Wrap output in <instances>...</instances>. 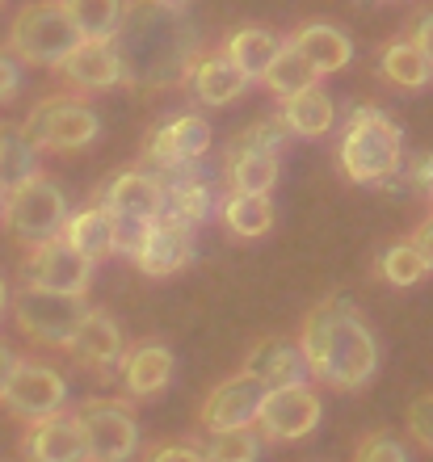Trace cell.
Listing matches in <instances>:
<instances>
[{"label":"cell","mask_w":433,"mask_h":462,"mask_svg":"<svg viewBox=\"0 0 433 462\" xmlns=\"http://www.w3.org/2000/svg\"><path fill=\"white\" fill-rule=\"evenodd\" d=\"M177 172H181L177 181H165V189H169V215L181 223H190V227H198V223L211 215L215 198H211V189H206L202 181L185 177V169H177Z\"/></svg>","instance_id":"32"},{"label":"cell","mask_w":433,"mask_h":462,"mask_svg":"<svg viewBox=\"0 0 433 462\" xmlns=\"http://www.w3.org/2000/svg\"><path fill=\"white\" fill-rule=\"evenodd\" d=\"M101 207L118 227V253H131V244L144 236L147 223L169 215V189L147 169H127L101 189Z\"/></svg>","instance_id":"7"},{"label":"cell","mask_w":433,"mask_h":462,"mask_svg":"<svg viewBox=\"0 0 433 462\" xmlns=\"http://www.w3.org/2000/svg\"><path fill=\"white\" fill-rule=\"evenodd\" d=\"M429 198H433V189H429Z\"/></svg>","instance_id":"47"},{"label":"cell","mask_w":433,"mask_h":462,"mask_svg":"<svg viewBox=\"0 0 433 462\" xmlns=\"http://www.w3.org/2000/svg\"><path fill=\"white\" fill-rule=\"evenodd\" d=\"M9 307L17 332H25V341L42 349H68L80 319L89 316V303L80 294H55L38 286H22L17 294H9Z\"/></svg>","instance_id":"6"},{"label":"cell","mask_w":433,"mask_h":462,"mask_svg":"<svg viewBox=\"0 0 433 462\" xmlns=\"http://www.w3.org/2000/svg\"><path fill=\"white\" fill-rule=\"evenodd\" d=\"M22 286H38V291H55V294H80L85 299L93 286V261L68 248L63 236L47 244H34L22 261Z\"/></svg>","instance_id":"11"},{"label":"cell","mask_w":433,"mask_h":462,"mask_svg":"<svg viewBox=\"0 0 433 462\" xmlns=\"http://www.w3.org/2000/svg\"><path fill=\"white\" fill-rule=\"evenodd\" d=\"M379 72H383L387 85L412 88V93H417V88H425L433 80L429 60L412 47L409 34H400V38H391V42H383V51H379Z\"/></svg>","instance_id":"28"},{"label":"cell","mask_w":433,"mask_h":462,"mask_svg":"<svg viewBox=\"0 0 433 462\" xmlns=\"http://www.w3.org/2000/svg\"><path fill=\"white\" fill-rule=\"evenodd\" d=\"M80 38H114L122 17V0H60Z\"/></svg>","instance_id":"31"},{"label":"cell","mask_w":433,"mask_h":462,"mask_svg":"<svg viewBox=\"0 0 433 462\" xmlns=\"http://www.w3.org/2000/svg\"><path fill=\"white\" fill-rule=\"evenodd\" d=\"M412 181H417V185H429V189H433V160L429 156H421L417 164H412Z\"/></svg>","instance_id":"43"},{"label":"cell","mask_w":433,"mask_h":462,"mask_svg":"<svg viewBox=\"0 0 433 462\" xmlns=\"http://www.w3.org/2000/svg\"><path fill=\"white\" fill-rule=\"evenodd\" d=\"M109 42L122 63V85L144 93L190 85L193 55L202 51L185 9L169 0H122L118 30Z\"/></svg>","instance_id":"1"},{"label":"cell","mask_w":433,"mask_h":462,"mask_svg":"<svg viewBox=\"0 0 433 462\" xmlns=\"http://www.w3.org/2000/svg\"><path fill=\"white\" fill-rule=\"evenodd\" d=\"M287 38H278L269 25H240V30H231L223 51H228V60L240 68L249 80H261V72L269 68V60L278 55Z\"/></svg>","instance_id":"26"},{"label":"cell","mask_w":433,"mask_h":462,"mask_svg":"<svg viewBox=\"0 0 433 462\" xmlns=\"http://www.w3.org/2000/svg\"><path fill=\"white\" fill-rule=\"evenodd\" d=\"M0 5H5V0H0Z\"/></svg>","instance_id":"48"},{"label":"cell","mask_w":433,"mask_h":462,"mask_svg":"<svg viewBox=\"0 0 433 462\" xmlns=\"http://www.w3.org/2000/svg\"><path fill=\"white\" fill-rule=\"evenodd\" d=\"M353 462H409V450H404L391 433H371V438L358 441Z\"/></svg>","instance_id":"36"},{"label":"cell","mask_w":433,"mask_h":462,"mask_svg":"<svg viewBox=\"0 0 433 462\" xmlns=\"http://www.w3.org/2000/svg\"><path fill=\"white\" fill-rule=\"evenodd\" d=\"M80 42L72 17L63 13L60 0H30L17 9L9 22V51L17 63H38V68H55L68 51Z\"/></svg>","instance_id":"4"},{"label":"cell","mask_w":433,"mask_h":462,"mask_svg":"<svg viewBox=\"0 0 433 462\" xmlns=\"http://www.w3.org/2000/svg\"><path fill=\"white\" fill-rule=\"evenodd\" d=\"M127 256L147 278H173L193 261V227L173 219V215H160L156 223H147Z\"/></svg>","instance_id":"13"},{"label":"cell","mask_w":433,"mask_h":462,"mask_svg":"<svg viewBox=\"0 0 433 462\" xmlns=\"http://www.w3.org/2000/svg\"><path fill=\"white\" fill-rule=\"evenodd\" d=\"M76 362L85 365H109L122 357V328L118 319L101 311V307H89V316L80 319V328H76L72 345H68Z\"/></svg>","instance_id":"23"},{"label":"cell","mask_w":433,"mask_h":462,"mask_svg":"<svg viewBox=\"0 0 433 462\" xmlns=\"http://www.w3.org/2000/svg\"><path fill=\"white\" fill-rule=\"evenodd\" d=\"M76 425L85 433L89 462H131L139 450V420L118 400H85L76 408Z\"/></svg>","instance_id":"9"},{"label":"cell","mask_w":433,"mask_h":462,"mask_svg":"<svg viewBox=\"0 0 433 462\" xmlns=\"http://www.w3.org/2000/svg\"><path fill=\"white\" fill-rule=\"evenodd\" d=\"M223 177H228L231 194H269L278 185V156L274 152L228 147L223 152Z\"/></svg>","instance_id":"25"},{"label":"cell","mask_w":433,"mask_h":462,"mask_svg":"<svg viewBox=\"0 0 433 462\" xmlns=\"http://www.w3.org/2000/svg\"><path fill=\"white\" fill-rule=\"evenodd\" d=\"M30 177H38V147L30 143L22 122L0 118V194L17 189Z\"/></svg>","instance_id":"27"},{"label":"cell","mask_w":433,"mask_h":462,"mask_svg":"<svg viewBox=\"0 0 433 462\" xmlns=\"http://www.w3.org/2000/svg\"><path fill=\"white\" fill-rule=\"evenodd\" d=\"M173 349L160 341H139L131 349H122L118 357V374L122 387L131 391L135 400H152L173 383Z\"/></svg>","instance_id":"20"},{"label":"cell","mask_w":433,"mask_h":462,"mask_svg":"<svg viewBox=\"0 0 433 462\" xmlns=\"http://www.w3.org/2000/svg\"><path fill=\"white\" fill-rule=\"evenodd\" d=\"M261 85L269 88L278 101H290V97H299V93H307V88L320 85V76H315V68L303 60L290 42H282L278 55L269 60V68L261 72Z\"/></svg>","instance_id":"29"},{"label":"cell","mask_w":433,"mask_h":462,"mask_svg":"<svg viewBox=\"0 0 433 462\" xmlns=\"http://www.w3.org/2000/svg\"><path fill=\"white\" fill-rule=\"evenodd\" d=\"M261 438L253 429H228V433H211V446L202 450L206 462H257Z\"/></svg>","instance_id":"34"},{"label":"cell","mask_w":433,"mask_h":462,"mask_svg":"<svg viewBox=\"0 0 433 462\" xmlns=\"http://www.w3.org/2000/svg\"><path fill=\"white\" fill-rule=\"evenodd\" d=\"M219 215H223L231 236H240V240H261L265 231L274 227V202H269V194H231V198H223Z\"/></svg>","instance_id":"30"},{"label":"cell","mask_w":433,"mask_h":462,"mask_svg":"<svg viewBox=\"0 0 433 462\" xmlns=\"http://www.w3.org/2000/svg\"><path fill=\"white\" fill-rule=\"evenodd\" d=\"M51 72L72 93H101V88L122 85V63L114 55V42H106V38H80Z\"/></svg>","instance_id":"16"},{"label":"cell","mask_w":433,"mask_h":462,"mask_svg":"<svg viewBox=\"0 0 433 462\" xmlns=\"http://www.w3.org/2000/svg\"><path fill=\"white\" fill-rule=\"evenodd\" d=\"M60 236L68 248H76V253L85 256V261H93V265L118 253V227H114V219H109V210L101 207V202L68 215Z\"/></svg>","instance_id":"22"},{"label":"cell","mask_w":433,"mask_h":462,"mask_svg":"<svg viewBox=\"0 0 433 462\" xmlns=\"http://www.w3.org/2000/svg\"><path fill=\"white\" fill-rule=\"evenodd\" d=\"M325 416V400L312 383H295V387H274L265 391L261 412H257V429L269 441H299L315 433Z\"/></svg>","instance_id":"12"},{"label":"cell","mask_w":433,"mask_h":462,"mask_svg":"<svg viewBox=\"0 0 433 462\" xmlns=\"http://www.w3.org/2000/svg\"><path fill=\"white\" fill-rule=\"evenodd\" d=\"M265 400V383H257L253 374H231L219 387H211V395L198 408V425L206 433H228V429H253L257 412Z\"/></svg>","instance_id":"15"},{"label":"cell","mask_w":433,"mask_h":462,"mask_svg":"<svg viewBox=\"0 0 433 462\" xmlns=\"http://www.w3.org/2000/svg\"><path fill=\"white\" fill-rule=\"evenodd\" d=\"M17 88H22V68H17V60L9 51L0 47V106L17 97Z\"/></svg>","instance_id":"39"},{"label":"cell","mask_w":433,"mask_h":462,"mask_svg":"<svg viewBox=\"0 0 433 462\" xmlns=\"http://www.w3.org/2000/svg\"><path fill=\"white\" fill-rule=\"evenodd\" d=\"M211 122L202 114H177L165 126L147 134L144 143V164H152L156 172H177L190 169L193 160H202L211 152Z\"/></svg>","instance_id":"14"},{"label":"cell","mask_w":433,"mask_h":462,"mask_svg":"<svg viewBox=\"0 0 433 462\" xmlns=\"http://www.w3.org/2000/svg\"><path fill=\"white\" fill-rule=\"evenodd\" d=\"M0 403L9 408L17 420H42L51 412H63V403H68V383L55 365L38 362V357H17L13 365L9 383L0 391Z\"/></svg>","instance_id":"10"},{"label":"cell","mask_w":433,"mask_h":462,"mask_svg":"<svg viewBox=\"0 0 433 462\" xmlns=\"http://www.w3.org/2000/svg\"><path fill=\"white\" fill-rule=\"evenodd\" d=\"M409 244H412V248H417V253H421V261H425V265L433 269V215H429V219H421V223H417V227H412Z\"/></svg>","instance_id":"41"},{"label":"cell","mask_w":433,"mask_h":462,"mask_svg":"<svg viewBox=\"0 0 433 462\" xmlns=\"http://www.w3.org/2000/svg\"><path fill=\"white\" fill-rule=\"evenodd\" d=\"M169 5H185V0H169Z\"/></svg>","instance_id":"45"},{"label":"cell","mask_w":433,"mask_h":462,"mask_svg":"<svg viewBox=\"0 0 433 462\" xmlns=\"http://www.w3.org/2000/svg\"><path fill=\"white\" fill-rule=\"evenodd\" d=\"M253 85L249 76L228 60V51L223 47H206L193 55V68H190V88L193 97L202 101V106H231V101L244 97V88Z\"/></svg>","instance_id":"18"},{"label":"cell","mask_w":433,"mask_h":462,"mask_svg":"<svg viewBox=\"0 0 433 462\" xmlns=\"http://www.w3.org/2000/svg\"><path fill=\"white\" fill-rule=\"evenodd\" d=\"M409 42L421 51L425 60H429V68H433V9L417 13V17L409 22Z\"/></svg>","instance_id":"38"},{"label":"cell","mask_w":433,"mask_h":462,"mask_svg":"<svg viewBox=\"0 0 433 462\" xmlns=\"http://www.w3.org/2000/svg\"><path fill=\"white\" fill-rule=\"evenodd\" d=\"M22 131L30 134V143L38 152H80V147H89L101 134V122L76 97L55 93V97H42L30 106Z\"/></svg>","instance_id":"8"},{"label":"cell","mask_w":433,"mask_h":462,"mask_svg":"<svg viewBox=\"0 0 433 462\" xmlns=\"http://www.w3.org/2000/svg\"><path fill=\"white\" fill-rule=\"evenodd\" d=\"M409 433L425 450H433V395H421V400L409 403Z\"/></svg>","instance_id":"37"},{"label":"cell","mask_w":433,"mask_h":462,"mask_svg":"<svg viewBox=\"0 0 433 462\" xmlns=\"http://www.w3.org/2000/svg\"><path fill=\"white\" fill-rule=\"evenodd\" d=\"M333 118H337L333 97H328L320 85L299 93V97L282 101V110H278V122L287 126V134H299V139H320V134H328L333 131Z\"/></svg>","instance_id":"24"},{"label":"cell","mask_w":433,"mask_h":462,"mask_svg":"<svg viewBox=\"0 0 433 462\" xmlns=\"http://www.w3.org/2000/svg\"><path fill=\"white\" fill-rule=\"evenodd\" d=\"M63 223H68V198L42 172L22 181L17 189H9L5 202H0V227L9 231L17 244H25V248L55 240L63 231Z\"/></svg>","instance_id":"5"},{"label":"cell","mask_w":433,"mask_h":462,"mask_svg":"<svg viewBox=\"0 0 433 462\" xmlns=\"http://www.w3.org/2000/svg\"><path fill=\"white\" fill-rule=\"evenodd\" d=\"M0 202H5V194H0Z\"/></svg>","instance_id":"46"},{"label":"cell","mask_w":433,"mask_h":462,"mask_svg":"<svg viewBox=\"0 0 433 462\" xmlns=\"http://www.w3.org/2000/svg\"><path fill=\"white\" fill-rule=\"evenodd\" d=\"M299 353L307 362V374L315 383H328L333 391L366 387L379 370V341L362 324L349 299H325L303 316Z\"/></svg>","instance_id":"2"},{"label":"cell","mask_w":433,"mask_h":462,"mask_svg":"<svg viewBox=\"0 0 433 462\" xmlns=\"http://www.w3.org/2000/svg\"><path fill=\"white\" fill-rule=\"evenodd\" d=\"M147 462H206L198 446H185V441H173V446H156L147 454Z\"/></svg>","instance_id":"40"},{"label":"cell","mask_w":433,"mask_h":462,"mask_svg":"<svg viewBox=\"0 0 433 462\" xmlns=\"http://www.w3.org/2000/svg\"><path fill=\"white\" fill-rule=\"evenodd\" d=\"M244 374H253L257 383H265V391L274 387H295V383H307V362H303V353L295 341L287 337H261V341L249 349L240 365Z\"/></svg>","instance_id":"19"},{"label":"cell","mask_w":433,"mask_h":462,"mask_svg":"<svg viewBox=\"0 0 433 462\" xmlns=\"http://www.w3.org/2000/svg\"><path fill=\"white\" fill-rule=\"evenodd\" d=\"M5 311H9V282L0 278V316H5Z\"/></svg>","instance_id":"44"},{"label":"cell","mask_w":433,"mask_h":462,"mask_svg":"<svg viewBox=\"0 0 433 462\" xmlns=\"http://www.w3.org/2000/svg\"><path fill=\"white\" fill-rule=\"evenodd\" d=\"M379 273H383L387 286H400V291H404V286H417V282L429 273V265H425L421 253L404 240V244L383 248V256H379Z\"/></svg>","instance_id":"33"},{"label":"cell","mask_w":433,"mask_h":462,"mask_svg":"<svg viewBox=\"0 0 433 462\" xmlns=\"http://www.w3.org/2000/svg\"><path fill=\"white\" fill-rule=\"evenodd\" d=\"M25 462H89L85 458V433L72 412H51L42 420H30L22 438Z\"/></svg>","instance_id":"17"},{"label":"cell","mask_w":433,"mask_h":462,"mask_svg":"<svg viewBox=\"0 0 433 462\" xmlns=\"http://www.w3.org/2000/svg\"><path fill=\"white\" fill-rule=\"evenodd\" d=\"M282 143H287V126H282L278 118H261V122H253V126H244L228 147H244V152H274L278 156Z\"/></svg>","instance_id":"35"},{"label":"cell","mask_w":433,"mask_h":462,"mask_svg":"<svg viewBox=\"0 0 433 462\" xmlns=\"http://www.w3.org/2000/svg\"><path fill=\"white\" fill-rule=\"evenodd\" d=\"M287 42L299 51L303 60L312 63L315 76H333L353 60V42H349V34L337 30V25H328V22H303Z\"/></svg>","instance_id":"21"},{"label":"cell","mask_w":433,"mask_h":462,"mask_svg":"<svg viewBox=\"0 0 433 462\" xmlns=\"http://www.w3.org/2000/svg\"><path fill=\"white\" fill-rule=\"evenodd\" d=\"M337 164L353 185H379L404 169V134L396 118H387L374 106H358L345 122L337 147Z\"/></svg>","instance_id":"3"},{"label":"cell","mask_w":433,"mask_h":462,"mask_svg":"<svg viewBox=\"0 0 433 462\" xmlns=\"http://www.w3.org/2000/svg\"><path fill=\"white\" fill-rule=\"evenodd\" d=\"M13 365H17V353L9 349V345L0 341V391H5V383H9V374H13Z\"/></svg>","instance_id":"42"}]
</instances>
